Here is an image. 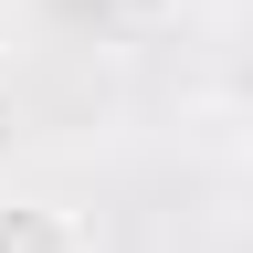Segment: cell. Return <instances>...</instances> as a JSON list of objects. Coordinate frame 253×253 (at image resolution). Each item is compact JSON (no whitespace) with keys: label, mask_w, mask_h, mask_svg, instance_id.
Returning a JSON list of instances; mask_svg holds the SVG:
<instances>
[{"label":"cell","mask_w":253,"mask_h":253,"mask_svg":"<svg viewBox=\"0 0 253 253\" xmlns=\"http://www.w3.org/2000/svg\"><path fill=\"white\" fill-rule=\"evenodd\" d=\"M0 253H84V232H74V211L11 201V190H0Z\"/></svg>","instance_id":"cell-1"}]
</instances>
